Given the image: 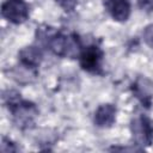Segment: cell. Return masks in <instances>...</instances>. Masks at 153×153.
Segmentation results:
<instances>
[{
  "mask_svg": "<svg viewBox=\"0 0 153 153\" xmlns=\"http://www.w3.org/2000/svg\"><path fill=\"white\" fill-rule=\"evenodd\" d=\"M55 2L66 12H71L75 8L78 0H55Z\"/></svg>",
  "mask_w": 153,
  "mask_h": 153,
  "instance_id": "30bf717a",
  "label": "cell"
},
{
  "mask_svg": "<svg viewBox=\"0 0 153 153\" xmlns=\"http://www.w3.org/2000/svg\"><path fill=\"white\" fill-rule=\"evenodd\" d=\"M4 103L12 115L14 124L20 129L31 128L35 124L38 116V109L36 104L29 100H24L20 93L16 91H7L4 93Z\"/></svg>",
  "mask_w": 153,
  "mask_h": 153,
  "instance_id": "6da1fadb",
  "label": "cell"
},
{
  "mask_svg": "<svg viewBox=\"0 0 153 153\" xmlns=\"http://www.w3.org/2000/svg\"><path fill=\"white\" fill-rule=\"evenodd\" d=\"M116 112L117 109L114 104L106 103L102 104L97 108L93 117V122L99 128H109L116 121Z\"/></svg>",
  "mask_w": 153,
  "mask_h": 153,
  "instance_id": "ba28073f",
  "label": "cell"
},
{
  "mask_svg": "<svg viewBox=\"0 0 153 153\" xmlns=\"http://www.w3.org/2000/svg\"><path fill=\"white\" fill-rule=\"evenodd\" d=\"M17 148L14 147V143L6 139V137H2V143H1V152H14Z\"/></svg>",
  "mask_w": 153,
  "mask_h": 153,
  "instance_id": "4fadbf2b",
  "label": "cell"
},
{
  "mask_svg": "<svg viewBox=\"0 0 153 153\" xmlns=\"http://www.w3.org/2000/svg\"><path fill=\"white\" fill-rule=\"evenodd\" d=\"M133 94L140 100V103L149 108L153 102V81L146 76H139L131 85Z\"/></svg>",
  "mask_w": 153,
  "mask_h": 153,
  "instance_id": "8992f818",
  "label": "cell"
},
{
  "mask_svg": "<svg viewBox=\"0 0 153 153\" xmlns=\"http://www.w3.org/2000/svg\"><path fill=\"white\" fill-rule=\"evenodd\" d=\"M1 16L12 24H23L30 16L29 5L25 0H6L1 6Z\"/></svg>",
  "mask_w": 153,
  "mask_h": 153,
  "instance_id": "5b68a950",
  "label": "cell"
},
{
  "mask_svg": "<svg viewBox=\"0 0 153 153\" xmlns=\"http://www.w3.org/2000/svg\"><path fill=\"white\" fill-rule=\"evenodd\" d=\"M47 38V47L57 56L61 57H79L82 44L80 42V38L75 33L66 35L59 31H49L47 30L43 35Z\"/></svg>",
  "mask_w": 153,
  "mask_h": 153,
  "instance_id": "7a4b0ae2",
  "label": "cell"
},
{
  "mask_svg": "<svg viewBox=\"0 0 153 153\" xmlns=\"http://www.w3.org/2000/svg\"><path fill=\"white\" fill-rule=\"evenodd\" d=\"M130 131L135 145L148 147L153 143V122L145 115L134 117L130 122Z\"/></svg>",
  "mask_w": 153,
  "mask_h": 153,
  "instance_id": "3957f363",
  "label": "cell"
},
{
  "mask_svg": "<svg viewBox=\"0 0 153 153\" xmlns=\"http://www.w3.org/2000/svg\"><path fill=\"white\" fill-rule=\"evenodd\" d=\"M18 59L22 66L35 69L37 68L42 60H43V54L39 47L37 45H26L23 49H20L18 54Z\"/></svg>",
  "mask_w": 153,
  "mask_h": 153,
  "instance_id": "52a82bcc",
  "label": "cell"
},
{
  "mask_svg": "<svg viewBox=\"0 0 153 153\" xmlns=\"http://www.w3.org/2000/svg\"><path fill=\"white\" fill-rule=\"evenodd\" d=\"M143 41L147 45L153 48V24L146 26V29L143 30Z\"/></svg>",
  "mask_w": 153,
  "mask_h": 153,
  "instance_id": "8fae6325",
  "label": "cell"
},
{
  "mask_svg": "<svg viewBox=\"0 0 153 153\" xmlns=\"http://www.w3.org/2000/svg\"><path fill=\"white\" fill-rule=\"evenodd\" d=\"M105 8L116 22L128 20L131 12V6L128 0H106Z\"/></svg>",
  "mask_w": 153,
  "mask_h": 153,
  "instance_id": "9c48e42d",
  "label": "cell"
},
{
  "mask_svg": "<svg viewBox=\"0 0 153 153\" xmlns=\"http://www.w3.org/2000/svg\"><path fill=\"white\" fill-rule=\"evenodd\" d=\"M137 6L147 13L153 12V0H137Z\"/></svg>",
  "mask_w": 153,
  "mask_h": 153,
  "instance_id": "7c38bea8",
  "label": "cell"
},
{
  "mask_svg": "<svg viewBox=\"0 0 153 153\" xmlns=\"http://www.w3.org/2000/svg\"><path fill=\"white\" fill-rule=\"evenodd\" d=\"M103 57H104L103 50L98 45L91 44L82 48L79 55V63L84 71L92 74H100Z\"/></svg>",
  "mask_w": 153,
  "mask_h": 153,
  "instance_id": "277c9868",
  "label": "cell"
}]
</instances>
